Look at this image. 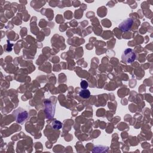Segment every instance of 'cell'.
<instances>
[{
  "label": "cell",
  "instance_id": "obj_1",
  "mask_svg": "<svg viewBox=\"0 0 153 153\" xmlns=\"http://www.w3.org/2000/svg\"><path fill=\"white\" fill-rule=\"evenodd\" d=\"M136 56L134 50L131 48L126 49L122 53L121 59L122 61L126 63H131L136 59Z\"/></svg>",
  "mask_w": 153,
  "mask_h": 153
},
{
  "label": "cell",
  "instance_id": "obj_2",
  "mask_svg": "<svg viewBox=\"0 0 153 153\" xmlns=\"http://www.w3.org/2000/svg\"><path fill=\"white\" fill-rule=\"evenodd\" d=\"M16 122L18 123H23L28 117V113L26 111L22 108H19L14 112Z\"/></svg>",
  "mask_w": 153,
  "mask_h": 153
},
{
  "label": "cell",
  "instance_id": "obj_3",
  "mask_svg": "<svg viewBox=\"0 0 153 153\" xmlns=\"http://www.w3.org/2000/svg\"><path fill=\"white\" fill-rule=\"evenodd\" d=\"M133 23V20L131 18H127L123 21L119 25L118 27L123 32H126L130 29Z\"/></svg>",
  "mask_w": 153,
  "mask_h": 153
},
{
  "label": "cell",
  "instance_id": "obj_4",
  "mask_svg": "<svg viewBox=\"0 0 153 153\" xmlns=\"http://www.w3.org/2000/svg\"><path fill=\"white\" fill-rule=\"evenodd\" d=\"M45 106V113L47 115V118H50L52 117H53L54 113V106H53L51 102L50 101H48V100H46V101L44 102Z\"/></svg>",
  "mask_w": 153,
  "mask_h": 153
},
{
  "label": "cell",
  "instance_id": "obj_5",
  "mask_svg": "<svg viewBox=\"0 0 153 153\" xmlns=\"http://www.w3.org/2000/svg\"><path fill=\"white\" fill-rule=\"evenodd\" d=\"M108 151V147L102 146V145H97L94 146L93 150V152H104Z\"/></svg>",
  "mask_w": 153,
  "mask_h": 153
},
{
  "label": "cell",
  "instance_id": "obj_6",
  "mask_svg": "<svg viewBox=\"0 0 153 153\" xmlns=\"http://www.w3.org/2000/svg\"><path fill=\"white\" fill-rule=\"evenodd\" d=\"M79 96L83 99H88L90 96V92L87 89H83L79 91Z\"/></svg>",
  "mask_w": 153,
  "mask_h": 153
},
{
  "label": "cell",
  "instance_id": "obj_7",
  "mask_svg": "<svg viewBox=\"0 0 153 153\" xmlns=\"http://www.w3.org/2000/svg\"><path fill=\"white\" fill-rule=\"evenodd\" d=\"M51 127L55 130L60 129L62 127V124L60 121L57 120H54L51 123Z\"/></svg>",
  "mask_w": 153,
  "mask_h": 153
},
{
  "label": "cell",
  "instance_id": "obj_8",
  "mask_svg": "<svg viewBox=\"0 0 153 153\" xmlns=\"http://www.w3.org/2000/svg\"><path fill=\"white\" fill-rule=\"evenodd\" d=\"M80 86H81V88L82 89H87V88L88 86V84L85 80H82L80 82Z\"/></svg>",
  "mask_w": 153,
  "mask_h": 153
}]
</instances>
